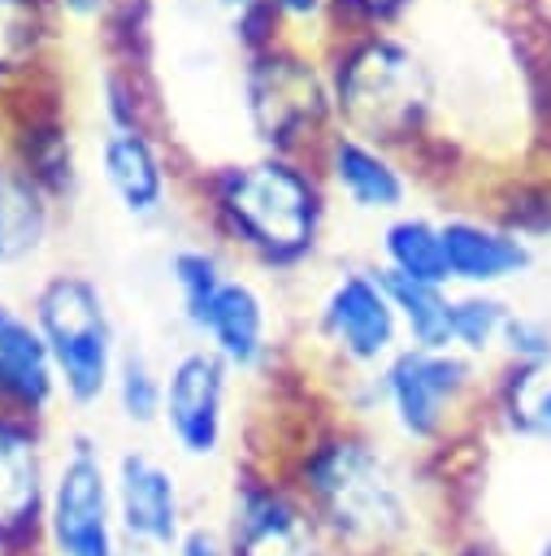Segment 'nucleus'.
<instances>
[{"label":"nucleus","mask_w":551,"mask_h":556,"mask_svg":"<svg viewBox=\"0 0 551 556\" xmlns=\"http://www.w3.org/2000/svg\"><path fill=\"white\" fill-rule=\"evenodd\" d=\"M299 491L334 556H408L425 543V460L330 408L265 456Z\"/></svg>","instance_id":"f257e3e1"},{"label":"nucleus","mask_w":551,"mask_h":556,"mask_svg":"<svg viewBox=\"0 0 551 556\" xmlns=\"http://www.w3.org/2000/svg\"><path fill=\"white\" fill-rule=\"evenodd\" d=\"M195 195L213 239L260 274H299L321 252L330 187L304 156L256 152L247 161L208 165L195 174Z\"/></svg>","instance_id":"f03ea898"},{"label":"nucleus","mask_w":551,"mask_h":556,"mask_svg":"<svg viewBox=\"0 0 551 556\" xmlns=\"http://www.w3.org/2000/svg\"><path fill=\"white\" fill-rule=\"evenodd\" d=\"M486 382L490 369L456 348L403 343L377 374L347 378L334 408L369 426L382 417L395 447L434 460L486 426Z\"/></svg>","instance_id":"7ed1b4c3"},{"label":"nucleus","mask_w":551,"mask_h":556,"mask_svg":"<svg viewBox=\"0 0 551 556\" xmlns=\"http://www.w3.org/2000/svg\"><path fill=\"white\" fill-rule=\"evenodd\" d=\"M334 126L351 130L399 161L430 139L438 83L430 61L395 30L338 35L325 43Z\"/></svg>","instance_id":"20e7f679"},{"label":"nucleus","mask_w":551,"mask_h":556,"mask_svg":"<svg viewBox=\"0 0 551 556\" xmlns=\"http://www.w3.org/2000/svg\"><path fill=\"white\" fill-rule=\"evenodd\" d=\"M239 96L260 152L312 161L334 130V100L325 61L304 48V39H278L243 56Z\"/></svg>","instance_id":"39448f33"},{"label":"nucleus","mask_w":551,"mask_h":556,"mask_svg":"<svg viewBox=\"0 0 551 556\" xmlns=\"http://www.w3.org/2000/svg\"><path fill=\"white\" fill-rule=\"evenodd\" d=\"M26 308L52 352L61 404H69L74 413L104 404L121 356V334L100 282L82 269H56L30 291Z\"/></svg>","instance_id":"423d86ee"},{"label":"nucleus","mask_w":551,"mask_h":556,"mask_svg":"<svg viewBox=\"0 0 551 556\" xmlns=\"http://www.w3.org/2000/svg\"><path fill=\"white\" fill-rule=\"evenodd\" d=\"M43 556H126L113 508V460L87 430H69L65 447L52 456Z\"/></svg>","instance_id":"0eeeda50"},{"label":"nucleus","mask_w":551,"mask_h":556,"mask_svg":"<svg viewBox=\"0 0 551 556\" xmlns=\"http://www.w3.org/2000/svg\"><path fill=\"white\" fill-rule=\"evenodd\" d=\"M312 339L334 378L377 374L399 348V317L377 265H343L321 287L312 308Z\"/></svg>","instance_id":"6e6552de"},{"label":"nucleus","mask_w":551,"mask_h":556,"mask_svg":"<svg viewBox=\"0 0 551 556\" xmlns=\"http://www.w3.org/2000/svg\"><path fill=\"white\" fill-rule=\"evenodd\" d=\"M217 530L226 556H334L299 491L265 456L234 465Z\"/></svg>","instance_id":"1a4fd4ad"},{"label":"nucleus","mask_w":551,"mask_h":556,"mask_svg":"<svg viewBox=\"0 0 551 556\" xmlns=\"http://www.w3.org/2000/svg\"><path fill=\"white\" fill-rule=\"evenodd\" d=\"M113 508L126 556H169L195 521L178 465L152 447H121L113 456Z\"/></svg>","instance_id":"9d476101"},{"label":"nucleus","mask_w":551,"mask_h":556,"mask_svg":"<svg viewBox=\"0 0 551 556\" xmlns=\"http://www.w3.org/2000/svg\"><path fill=\"white\" fill-rule=\"evenodd\" d=\"M230 391H234V374L200 343L182 348L165 365L161 434L182 460H217L226 452Z\"/></svg>","instance_id":"9b49d317"},{"label":"nucleus","mask_w":551,"mask_h":556,"mask_svg":"<svg viewBox=\"0 0 551 556\" xmlns=\"http://www.w3.org/2000/svg\"><path fill=\"white\" fill-rule=\"evenodd\" d=\"M200 348H208L230 374L256 378L278 361V330L269 295L247 274H226L221 287L182 321Z\"/></svg>","instance_id":"f8f14e48"},{"label":"nucleus","mask_w":551,"mask_h":556,"mask_svg":"<svg viewBox=\"0 0 551 556\" xmlns=\"http://www.w3.org/2000/svg\"><path fill=\"white\" fill-rule=\"evenodd\" d=\"M52 456L48 426L0 413V556H43Z\"/></svg>","instance_id":"ddd939ff"},{"label":"nucleus","mask_w":551,"mask_h":556,"mask_svg":"<svg viewBox=\"0 0 551 556\" xmlns=\"http://www.w3.org/2000/svg\"><path fill=\"white\" fill-rule=\"evenodd\" d=\"M443 252H447V282L451 291H499L538 265V248L525 243L516 230L495 222L490 213L451 208L438 217Z\"/></svg>","instance_id":"4468645a"},{"label":"nucleus","mask_w":551,"mask_h":556,"mask_svg":"<svg viewBox=\"0 0 551 556\" xmlns=\"http://www.w3.org/2000/svg\"><path fill=\"white\" fill-rule=\"evenodd\" d=\"M312 165L321 169L325 187H330L334 195H343L347 208H356V213L395 217V213L408 208V195H412V174H408V165H403L395 152H386V148L360 139V135H351V130H338V126H334V130L325 135V143L317 148Z\"/></svg>","instance_id":"2eb2a0df"},{"label":"nucleus","mask_w":551,"mask_h":556,"mask_svg":"<svg viewBox=\"0 0 551 556\" xmlns=\"http://www.w3.org/2000/svg\"><path fill=\"white\" fill-rule=\"evenodd\" d=\"M100 178L130 222H156L174 195V165L165 139L139 126H104L100 135Z\"/></svg>","instance_id":"dca6fc26"},{"label":"nucleus","mask_w":551,"mask_h":556,"mask_svg":"<svg viewBox=\"0 0 551 556\" xmlns=\"http://www.w3.org/2000/svg\"><path fill=\"white\" fill-rule=\"evenodd\" d=\"M61 404V382L43 330L26 304L0 300V413L48 426Z\"/></svg>","instance_id":"f3484780"},{"label":"nucleus","mask_w":551,"mask_h":556,"mask_svg":"<svg viewBox=\"0 0 551 556\" xmlns=\"http://www.w3.org/2000/svg\"><path fill=\"white\" fill-rule=\"evenodd\" d=\"M486 426L512 443L551 452V356L490 369Z\"/></svg>","instance_id":"a211bd4d"},{"label":"nucleus","mask_w":551,"mask_h":556,"mask_svg":"<svg viewBox=\"0 0 551 556\" xmlns=\"http://www.w3.org/2000/svg\"><path fill=\"white\" fill-rule=\"evenodd\" d=\"M373 265H377L382 274H395V278L451 287V282H447L443 226H438L434 213L403 208V213L386 217L382 230H377V261H373Z\"/></svg>","instance_id":"6ab92c4d"},{"label":"nucleus","mask_w":551,"mask_h":556,"mask_svg":"<svg viewBox=\"0 0 551 556\" xmlns=\"http://www.w3.org/2000/svg\"><path fill=\"white\" fill-rule=\"evenodd\" d=\"M56 204L0 152V265H22L43 252Z\"/></svg>","instance_id":"aec40b11"},{"label":"nucleus","mask_w":551,"mask_h":556,"mask_svg":"<svg viewBox=\"0 0 551 556\" xmlns=\"http://www.w3.org/2000/svg\"><path fill=\"white\" fill-rule=\"evenodd\" d=\"M382 278H386L403 343H412V348H451V287L412 282V278H395V274H382Z\"/></svg>","instance_id":"412c9836"},{"label":"nucleus","mask_w":551,"mask_h":556,"mask_svg":"<svg viewBox=\"0 0 551 556\" xmlns=\"http://www.w3.org/2000/svg\"><path fill=\"white\" fill-rule=\"evenodd\" d=\"M161 400H165V365H156L139 343H121L108 387V404L117 408V417L134 430H152L161 426Z\"/></svg>","instance_id":"4be33fe9"},{"label":"nucleus","mask_w":551,"mask_h":556,"mask_svg":"<svg viewBox=\"0 0 551 556\" xmlns=\"http://www.w3.org/2000/svg\"><path fill=\"white\" fill-rule=\"evenodd\" d=\"M512 308L516 304L499 291H451V348L486 365L490 356H499V339Z\"/></svg>","instance_id":"5701e85b"},{"label":"nucleus","mask_w":551,"mask_h":556,"mask_svg":"<svg viewBox=\"0 0 551 556\" xmlns=\"http://www.w3.org/2000/svg\"><path fill=\"white\" fill-rule=\"evenodd\" d=\"M165 274H169V282H174L178 313H182V321H187V317L221 287V278L230 274V265H226L221 248H213V243H178V248L169 252V261H165Z\"/></svg>","instance_id":"b1692460"},{"label":"nucleus","mask_w":551,"mask_h":556,"mask_svg":"<svg viewBox=\"0 0 551 556\" xmlns=\"http://www.w3.org/2000/svg\"><path fill=\"white\" fill-rule=\"evenodd\" d=\"M495 222H503L508 230H516L525 243L542 248L551 243V178H534V182H508L495 204L486 208Z\"/></svg>","instance_id":"393cba45"},{"label":"nucleus","mask_w":551,"mask_h":556,"mask_svg":"<svg viewBox=\"0 0 551 556\" xmlns=\"http://www.w3.org/2000/svg\"><path fill=\"white\" fill-rule=\"evenodd\" d=\"M152 9H156V0H108L100 35H104V48H108L113 61H121V65H152L148 61Z\"/></svg>","instance_id":"a878e982"},{"label":"nucleus","mask_w":551,"mask_h":556,"mask_svg":"<svg viewBox=\"0 0 551 556\" xmlns=\"http://www.w3.org/2000/svg\"><path fill=\"white\" fill-rule=\"evenodd\" d=\"M547 356H551V317L534 308H512L499 339V365H529Z\"/></svg>","instance_id":"bb28decb"},{"label":"nucleus","mask_w":551,"mask_h":556,"mask_svg":"<svg viewBox=\"0 0 551 556\" xmlns=\"http://www.w3.org/2000/svg\"><path fill=\"white\" fill-rule=\"evenodd\" d=\"M417 0H330V39L338 35H364V30H395V22Z\"/></svg>","instance_id":"cd10ccee"},{"label":"nucleus","mask_w":551,"mask_h":556,"mask_svg":"<svg viewBox=\"0 0 551 556\" xmlns=\"http://www.w3.org/2000/svg\"><path fill=\"white\" fill-rule=\"evenodd\" d=\"M265 4L278 13L286 39L308 35V26L312 30H330V0H265Z\"/></svg>","instance_id":"c85d7f7f"},{"label":"nucleus","mask_w":551,"mask_h":556,"mask_svg":"<svg viewBox=\"0 0 551 556\" xmlns=\"http://www.w3.org/2000/svg\"><path fill=\"white\" fill-rule=\"evenodd\" d=\"M169 556H226V539H221L217 521H191Z\"/></svg>","instance_id":"c756f323"},{"label":"nucleus","mask_w":551,"mask_h":556,"mask_svg":"<svg viewBox=\"0 0 551 556\" xmlns=\"http://www.w3.org/2000/svg\"><path fill=\"white\" fill-rule=\"evenodd\" d=\"M447 556H512L508 547H499L495 539L486 534H451V543L443 547Z\"/></svg>","instance_id":"7c9ffc66"},{"label":"nucleus","mask_w":551,"mask_h":556,"mask_svg":"<svg viewBox=\"0 0 551 556\" xmlns=\"http://www.w3.org/2000/svg\"><path fill=\"white\" fill-rule=\"evenodd\" d=\"M52 9L56 13H65L69 22H104V13H108V0H52Z\"/></svg>","instance_id":"2f4dec72"},{"label":"nucleus","mask_w":551,"mask_h":556,"mask_svg":"<svg viewBox=\"0 0 551 556\" xmlns=\"http://www.w3.org/2000/svg\"><path fill=\"white\" fill-rule=\"evenodd\" d=\"M256 4H260V0H208V9H217V13H221L230 26H234L243 13H252Z\"/></svg>","instance_id":"473e14b6"},{"label":"nucleus","mask_w":551,"mask_h":556,"mask_svg":"<svg viewBox=\"0 0 551 556\" xmlns=\"http://www.w3.org/2000/svg\"><path fill=\"white\" fill-rule=\"evenodd\" d=\"M525 556H551V530H547V534H542V539H538V543H534Z\"/></svg>","instance_id":"72a5a7b5"},{"label":"nucleus","mask_w":551,"mask_h":556,"mask_svg":"<svg viewBox=\"0 0 551 556\" xmlns=\"http://www.w3.org/2000/svg\"><path fill=\"white\" fill-rule=\"evenodd\" d=\"M408 556H447V552H443V547H434V543H421V547H412Z\"/></svg>","instance_id":"f704fd0d"}]
</instances>
